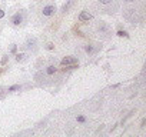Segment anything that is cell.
Segmentation results:
<instances>
[{
  "mask_svg": "<svg viewBox=\"0 0 146 137\" xmlns=\"http://www.w3.org/2000/svg\"><path fill=\"white\" fill-rule=\"evenodd\" d=\"M39 40L35 37V36H29L26 37V40L23 41L22 44V49L26 51V53H32V54H36L39 51Z\"/></svg>",
  "mask_w": 146,
  "mask_h": 137,
  "instance_id": "6",
  "label": "cell"
},
{
  "mask_svg": "<svg viewBox=\"0 0 146 137\" xmlns=\"http://www.w3.org/2000/svg\"><path fill=\"white\" fill-rule=\"evenodd\" d=\"M22 90V86L20 84H15V86H10L7 89V92H20Z\"/></svg>",
  "mask_w": 146,
  "mask_h": 137,
  "instance_id": "15",
  "label": "cell"
},
{
  "mask_svg": "<svg viewBox=\"0 0 146 137\" xmlns=\"http://www.w3.org/2000/svg\"><path fill=\"white\" fill-rule=\"evenodd\" d=\"M57 14V6L54 0H32L29 6V17L37 26L50 23Z\"/></svg>",
  "mask_w": 146,
  "mask_h": 137,
  "instance_id": "1",
  "label": "cell"
},
{
  "mask_svg": "<svg viewBox=\"0 0 146 137\" xmlns=\"http://www.w3.org/2000/svg\"><path fill=\"white\" fill-rule=\"evenodd\" d=\"M30 17H29V12L23 7V6H13L9 10V17H7V23L10 27L13 29H23L29 24Z\"/></svg>",
  "mask_w": 146,
  "mask_h": 137,
  "instance_id": "2",
  "label": "cell"
},
{
  "mask_svg": "<svg viewBox=\"0 0 146 137\" xmlns=\"http://www.w3.org/2000/svg\"><path fill=\"white\" fill-rule=\"evenodd\" d=\"M9 51H10V53H13V54H16V51H17V44H16V43L10 44V49H9Z\"/></svg>",
  "mask_w": 146,
  "mask_h": 137,
  "instance_id": "17",
  "label": "cell"
},
{
  "mask_svg": "<svg viewBox=\"0 0 146 137\" xmlns=\"http://www.w3.org/2000/svg\"><path fill=\"white\" fill-rule=\"evenodd\" d=\"M116 34H117L119 37H126V39L129 37L127 32H126V30H122V29H120V30H117V33H116Z\"/></svg>",
  "mask_w": 146,
  "mask_h": 137,
  "instance_id": "16",
  "label": "cell"
},
{
  "mask_svg": "<svg viewBox=\"0 0 146 137\" xmlns=\"http://www.w3.org/2000/svg\"><path fill=\"white\" fill-rule=\"evenodd\" d=\"M100 49H102V46H100L99 43H86V44L82 46L83 53H85L86 56H89V57L96 56V54L100 51Z\"/></svg>",
  "mask_w": 146,
  "mask_h": 137,
  "instance_id": "8",
  "label": "cell"
},
{
  "mask_svg": "<svg viewBox=\"0 0 146 137\" xmlns=\"http://www.w3.org/2000/svg\"><path fill=\"white\" fill-rule=\"evenodd\" d=\"M6 16V3L3 0H0V20Z\"/></svg>",
  "mask_w": 146,
  "mask_h": 137,
  "instance_id": "12",
  "label": "cell"
},
{
  "mask_svg": "<svg viewBox=\"0 0 146 137\" xmlns=\"http://www.w3.org/2000/svg\"><path fill=\"white\" fill-rule=\"evenodd\" d=\"M29 60V53L23 51V53H16V61L17 63H25Z\"/></svg>",
  "mask_w": 146,
  "mask_h": 137,
  "instance_id": "11",
  "label": "cell"
},
{
  "mask_svg": "<svg viewBox=\"0 0 146 137\" xmlns=\"http://www.w3.org/2000/svg\"><path fill=\"white\" fill-rule=\"evenodd\" d=\"M60 66L63 68V72L66 70H73V68H78L79 66V60L75 56H66L60 60Z\"/></svg>",
  "mask_w": 146,
  "mask_h": 137,
  "instance_id": "7",
  "label": "cell"
},
{
  "mask_svg": "<svg viewBox=\"0 0 146 137\" xmlns=\"http://www.w3.org/2000/svg\"><path fill=\"white\" fill-rule=\"evenodd\" d=\"M0 32H2V26H0Z\"/></svg>",
  "mask_w": 146,
  "mask_h": 137,
  "instance_id": "20",
  "label": "cell"
},
{
  "mask_svg": "<svg viewBox=\"0 0 146 137\" xmlns=\"http://www.w3.org/2000/svg\"><path fill=\"white\" fill-rule=\"evenodd\" d=\"M7 59H9V56H6V54H5V56H3V59H2V64H3V66L7 63Z\"/></svg>",
  "mask_w": 146,
  "mask_h": 137,
  "instance_id": "19",
  "label": "cell"
},
{
  "mask_svg": "<svg viewBox=\"0 0 146 137\" xmlns=\"http://www.w3.org/2000/svg\"><path fill=\"white\" fill-rule=\"evenodd\" d=\"M93 9L98 13L113 14L119 9V0H95L93 2Z\"/></svg>",
  "mask_w": 146,
  "mask_h": 137,
  "instance_id": "3",
  "label": "cell"
},
{
  "mask_svg": "<svg viewBox=\"0 0 146 137\" xmlns=\"http://www.w3.org/2000/svg\"><path fill=\"white\" fill-rule=\"evenodd\" d=\"M126 6H137V5H142V0H125Z\"/></svg>",
  "mask_w": 146,
  "mask_h": 137,
  "instance_id": "14",
  "label": "cell"
},
{
  "mask_svg": "<svg viewBox=\"0 0 146 137\" xmlns=\"http://www.w3.org/2000/svg\"><path fill=\"white\" fill-rule=\"evenodd\" d=\"M46 49H47V50H53V49H54L53 43H47V44H46Z\"/></svg>",
  "mask_w": 146,
  "mask_h": 137,
  "instance_id": "18",
  "label": "cell"
},
{
  "mask_svg": "<svg viewBox=\"0 0 146 137\" xmlns=\"http://www.w3.org/2000/svg\"><path fill=\"white\" fill-rule=\"evenodd\" d=\"M92 33L100 40H108L112 37V27L105 20H98L92 27Z\"/></svg>",
  "mask_w": 146,
  "mask_h": 137,
  "instance_id": "5",
  "label": "cell"
},
{
  "mask_svg": "<svg viewBox=\"0 0 146 137\" xmlns=\"http://www.w3.org/2000/svg\"><path fill=\"white\" fill-rule=\"evenodd\" d=\"M92 19H93V14H92L89 10H82V12L79 13V16H78V20H79L80 23H89Z\"/></svg>",
  "mask_w": 146,
  "mask_h": 137,
  "instance_id": "9",
  "label": "cell"
},
{
  "mask_svg": "<svg viewBox=\"0 0 146 137\" xmlns=\"http://www.w3.org/2000/svg\"><path fill=\"white\" fill-rule=\"evenodd\" d=\"M76 121L80 123V124H86V123H88V117L83 116V114H78V116H76Z\"/></svg>",
  "mask_w": 146,
  "mask_h": 137,
  "instance_id": "13",
  "label": "cell"
},
{
  "mask_svg": "<svg viewBox=\"0 0 146 137\" xmlns=\"http://www.w3.org/2000/svg\"><path fill=\"white\" fill-rule=\"evenodd\" d=\"M76 5V0H67V2L63 5V7H62V10H60V13L64 16V14H67V13H70V9Z\"/></svg>",
  "mask_w": 146,
  "mask_h": 137,
  "instance_id": "10",
  "label": "cell"
},
{
  "mask_svg": "<svg viewBox=\"0 0 146 137\" xmlns=\"http://www.w3.org/2000/svg\"><path fill=\"white\" fill-rule=\"evenodd\" d=\"M123 16H125V19H126L130 24H133V26L142 23V20H143L142 5H137V6H126L125 10H123Z\"/></svg>",
  "mask_w": 146,
  "mask_h": 137,
  "instance_id": "4",
  "label": "cell"
}]
</instances>
